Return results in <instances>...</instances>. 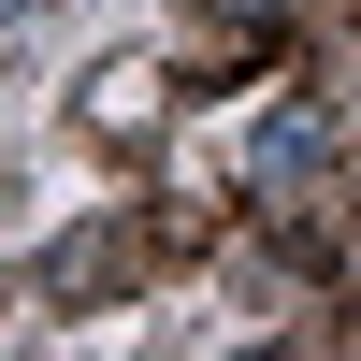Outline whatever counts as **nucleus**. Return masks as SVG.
Returning <instances> with one entry per match:
<instances>
[{
    "mask_svg": "<svg viewBox=\"0 0 361 361\" xmlns=\"http://www.w3.org/2000/svg\"><path fill=\"white\" fill-rule=\"evenodd\" d=\"M318 145H333L318 116H275V130L246 145V188H304V173H318Z\"/></svg>",
    "mask_w": 361,
    "mask_h": 361,
    "instance_id": "1",
    "label": "nucleus"
}]
</instances>
